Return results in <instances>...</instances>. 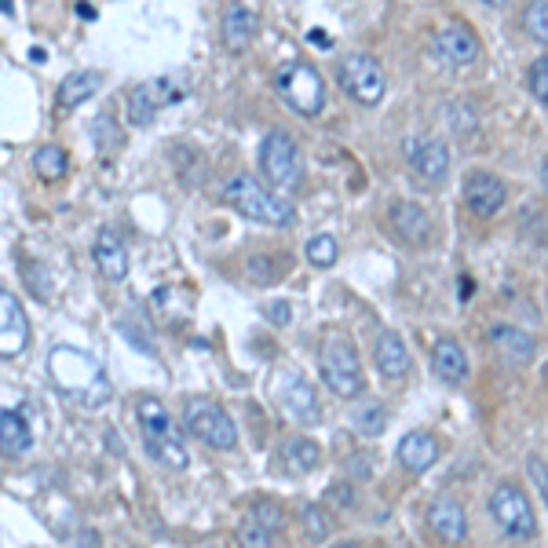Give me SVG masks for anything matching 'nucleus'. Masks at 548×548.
<instances>
[{
	"instance_id": "nucleus-15",
	"label": "nucleus",
	"mask_w": 548,
	"mask_h": 548,
	"mask_svg": "<svg viewBox=\"0 0 548 548\" xmlns=\"http://www.w3.org/2000/svg\"><path fill=\"white\" fill-rule=\"evenodd\" d=\"M435 44H439V52H443L446 63H454V66H472L475 59H479V52H483V44H479L475 30L461 19L446 22L443 30H439V37H435Z\"/></svg>"
},
{
	"instance_id": "nucleus-21",
	"label": "nucleus",
	"mask_w": 548,
	"mask_h": 548,
	"mask_svg": "<svg viewBox=\"0 0 548 548\" xmlns=\"http://www.w3.org/2000/svg\"><path fill=\"white\" fill-rule=\"evenodd\" d=\"M278 464H282L289 475H307L322 464V446L307 435H289L282 446H278Z\"/></svg>"
},
{
	"instance_id": "nucleus-12",
	"label": "nucleus",
	"mask_w": 548,
	"mask_h": 548,
	"mask_svg": "<svg viewBox=\"0 0 548 548\" xmlns=\"http://www.w3.org/2000/svg\"><path fill=\"white\" fill-rule=\"evenodd\" d=\"M505 201H508V190L494 172H472V176L464 180V205H468V212L479 216V220L497 216V212L505 209Z\"/></svg>"
},
{
	"instance_id": "nucleus-30",
	"label": "nucleus",
	"mask_w": 548,
	"mask_h": 548,
	"mask_svg": "<svg viewBox=\"0 0 548 548\" xmlns=\"http://www.w3.org/2000/svg\"><path fill=\"white\" fill-rule=\"evenodd\" d=\"M154 117H158V103H154L150 88L147 85L132 88L128 92V121H132V128H150Z\"/></svg>"
},
{
	"instance_id": "nucleus-33",
	"label": "nucleus",
	"mask_w": 548,
	"mask_h": 548,
	"mask_svg": "<svg viewBox=\"0 0 548 548\" xmlns=\"http://www.w3.org/2000/svg\"><path fill=\"white\" fill-rule=\"evenodd\" d=\"M304 253H307V260H311V264L326 271V267H333L340 260V242L333 238V234H315V238L307 242Z\"/></svg>"
},
{
	"instance_id": "nucleus-39",
	"label": "nucleus",
	"mask_w": 548,
	"mask_h": 548,
	"mask_svg": "<svg viewBox=\"0 0 548 548\" xmlns=\"http://www.w3.org/2000/svg\"><path fill=\"white\" fill-rule=\"evenodd\" d=\"M150 95H154V103L165 106V103H180L183 99V88L176 85V81H169V77H161V81H147Z\"/></svg>"
},
{
	"instance_id": "nucleus-37",
	"label": "nucleus",
	"mask_w": 548,
	"mask_h": 548,
	"mask_svg": "<svg viewBox=\"0 0 548 548\" xmlns=\"http://www.w3.org/2000/svg\"><path fill=\"white\" fill-rule=\"evenodd\" d=\"M527 85H530V92H534V99L548 106V55H541L538 63L530 66Z\"/></svg>"
},
{
	"instance_id": "nucleus-48",
	"label": "nucleus",
	"mask_w": 548,
	"mask_h": 548,
	"mask_svg": "<svg viewBox=\"0 0 548 548\" xmlns=\"http://www.w3.org/2000/svg\"><path fill=\"white\" fill-rule=\"evenodd\" d=\"M337 548H366V545H359V541H344V545H337Z\"/></svg>"
},
{
	"instance_id": "nucleus-43",
	"label": "nucleus",
	"mask_w": 548,
	"mask_h": 548,
	"mask_svg": "<svg viewBox=\"0 0 548 548\" xmlns=\"http://www.w3.org/2000/svg\"><path fill=\"white\" fill-rule=\"evenodd\" d=\"M311 44H318V48H329V33L326 30H311V37H307Z\"/></svg>"
},
{
	"instance_id": "nucleus-9",
	"label": "nucleus",
	"mask_w": 548,
	"mask_h": 548,
	"mask_svg": "<svg viewBox=\"0 0 548 548\" xmlns=\"http://www.w3.org/2000/svg\"><path fill=\"white\" fill-rule=\"evenodd\" d=\"M274 395H278L282 410L289 413L296 424H304V428H318V424H322V402H318L315 384L307 377H300L296 369L278 373V380H274Z\"/></svg>"
},
{
	"instance_id": "nucleus-34",
	"label": "nucleus",
	"mask_w": 548,
	"mask_h": 548,
	"mask_svg": "<svg viewBox=\"0 0 548 548\" xmlns=\"http://www.w3.org/2000/svg\"><path fill=\"white\" fill-rule=\"evenodd\" d=\"M234 538H238V548H274L271 545V530H267L264 523H256L253 516H249L242 527H238V534H234Z\"/></svg>"
},
{
	"instance_id": "nucleus-47",
	"label": "nucleus",
	"mask_w": 548,
	"mask_h": 548,
	"mask_svg": "<svg viewBox=\"0 0 548 548\" xmlns=\"http://www.w3.org/2000/svg\"><path fill=\"white\" fill-rule=\"evenodd\" d=\"M483 4H490V8H505L508 0H483Z\"/></svg>"
},
{
	"instance_id": "nucleus-44",
	"label": "nucleus",
	"mask_w": 548,
	"mask_h": 548,
	"mask_svg": "<svg viewBox=\"0 0 548 548\" xmlns=\"http://www.w3.org/2000/svg\"><path fill=\"white\" fill-rule=\"evenodd\" d=\"M77 15H81V19L92 22V19H95V8H92V4H77Z\"/></svg>"
},
{
	"instance_id": "nucleus-8",
	"label": "nucleus",
	"mask_w": 548,
	"mask_h": 548,
	"mask_svg": "<svg viewBox=\"0 0 548 548\" xmlns=\"http://www.w3.org/2000/svg\"><path fill=\"white\" fill-rule=\"evenodd\" d=\"M337 81L340 88L355 99L359 106H377L388 92V81H384V70L373 55L366 52H348L337 66Z\"/></svg>"
},
{
	"instance_id": "nucleus-29",
	"label": "nucleus",
	"mask_w": 548,
	"mask_h": 548,
	"mask_svg": "<svg viewBox=\"0 0 548 548\" xmlns=\"http://www.w3.org/2000/svg\"><path fill=\"white\" fill-rule=\"evenodd\" d=\"M300 527H304V538L311 545H326L333 538V519L326 516V508L322 505H300Z\"/></svg>"
},
{
	"instance_id": "nucleus-38",
	"label": "nucleus",
	"mask_w": 548,
	"mask_h": 548,
	"mask_svg": "<svg viewBox=\"0 0 548 548\" xmlns=\"http://www.w3.org/2000/svg\"><path fill=\"white\" fill-rule=\"evenodd\" d=\"M355 486H351V479H337V483L326 486V505L333 508H355Z\"/></svg>"
},
{
	"instance_id": "nucleus-10",
	"label": "nucleus",
	"mask_w": 548,
	"mask_h": 548,
	"mask_svg": "<svg viewBox=\"0 0 548 548\" xmlns=\"http://www.w3.org/2000/svg\"><path fill=\"white\" fill-rule=\"evenodd\" d=\"M406 161H410L413 176L421 183H428V187H439L450 176V147L439 136L406 139Z\"/></svg>"
},
{
	"instance_id": "nucleus-16",
	"label": "nucleus",
	"mask_w": 548,
	"mask_h": 548,
	"mask_svg": "<svg viewBox=\"0 0 548 548\" xmlns=\"http://www.w3.org/2000/svg\"><path fill=\"white\" fill-rule=\"evenodd\" d=\"M391 227L399 234L402 242L413 245V249H424V245L432 242V216L417 205V201H395L391 205Z\"/></svg>"
},
{
	"instance_id": "nucleus-2",
	"label": "nucleus",
	"mask_w": 548,
	"mask_h": 548,
	"mask_svg": "<svg viewBox=\"0 0 548 548\" xmlns=\"http://www.w3.org/2000/svg\"><path fill=\"white\" fill-rule=\"evenodd\" d=\"M223 201H227L234 212H242L245 220L264 223V227H293L296 220L293 201L285 198V194L267 190L264 183L256 180V176H249V172H238L234 180H227Z\"/></svg>"
},
{
	"instance_id": "nucleus-24",
	"label": "nucleus",
	"mask_w": 548,
	"mask_h": 548,
	"mask_svg": "<svg viewBox=\"0 0 548 548\" xmlns=\"http://www.w3.org/2000/svg\"><path fill=\"white\" fill-rule=\"evenodd\" d=\"M136 421H139L143 439H165V435H176V424H172L165 402L154 399V395H143V399L136 402Z\"/></svg>"
},
{
	"instance_id": "nucleus-11",
	"label": "nucleus",
	"mask_w": 548,
	"mask_h": 548,
	"mask_svg": "<svg viewBox=\"0 0 548 548\" xmlns=\"http://www.w3.org/2000/svg\"><path fill=\"white\" fill-rule=\"evenodd\" d=\"M486 344H490V351H494L508 369H527L538 359V340L530 337V333H523L519 326L497 322V326L486 329Z\"/></svg>"
},
{
	"instance_id": "nucleus-1",
	"label": "nucleus",
	"mask_w": 548,
	"mask_h": 548,
	"mask_svg": "<svg viewBox=\"0 0 548 548\" xmlns=\"http://www.w3.org/2000/svg\"><path fill=\"white\" fill-rule=\"evenodd\" d=\"M48 377L66 399L85 406V410H95L110 399V377L106 369L77 348H55L52 359H48Z\"/></svg>"
},
{
	"instance_id": "nucleus-14",
	"label": "nucleus",
	"mask_w": 548,
	"mask_h": 548,
	"mask_svg": "<svg viewBox=\"0 0 548 548\" xmlns=\"http://www.w3.org/2000/svg\"><path fill=\"white\" fill-rule=\"evenodd\" d=\"M428 527L443 545H461L468 538V512L457 497H435L428 505Z\"/></svg>"
},
{
	"instance_id": "nucleus-3",
	"label": "nucleus",
	"mask_w": 548,
	"mask_h": 548,
	"mask_svg": "<svg viewBox=\"0 0 548 548\" xmlns=\"http://www.w3.org/2000/svg\"><path fill=\"white\" fill-rule=\"evenodd\" d=\"M486 512L494 519V527L508 541H534L538 538V516L530 505V494L516 479H497L490 497H486Z\"/></svg>"
},
{
	"instance_id": "nucleus-27",
	"label": "nucleus",
	"mask_w": 548,
	"mask_h": 548,
	"mask_svg": "<svg viewBox=\"0 0 548 548\" xmlns=\"http://www.w3.org/2000/svg\"><path fill=\"white\" fill-rule=\"evenodd\" d=\"M143 446H147V454L154 457L158 464H165V468H172V472H183L190 464V454L183 450L180 435H165V439H143Z\"/></svg>"
},
{
	"instance_id": "nucleus-41",
	"label": "nucleus",
	"mask_w": 548,
	"mask_h": 548,
	"mask_svg": "<svg viewBox=\"0 0 548 548\" xmlns=\"http://www.w3.org/2000/svg\"><path fill=\"white\" fill-rule=\"evenodd\" d=\"M22 271H26V285L33 289V296H41V300H48V296H52V289H48V285H41V278H52V274H48V267L26 260V264H22Z\"/></svg>"
},
{
	"instance_id": "nucleus-42",
	"label": "nucleus",
	"mask_w": 548,
	"mask_h": 548,
	"mask_svg": "<svg viewBox=\"0 0 548 548\" xmlns=\"http://www.w3.org/2000/svg\"><path fill=\"white\" fill-rule=\"evenodd\" d=\"M264 315H267V322H274V326H289L293 307L285 304V300H271V304H264Z\"/></svg>"
},
{
	"instance_id": "nucleus-22",
	"label": "nucleus",
	"mask_w": 548,
	"mask_h": 548,
	"mask_svg": "<svg viewBox=\"0 0 548 548\" xmlns=\"http://www.w3.org/2000/svg\"><path fill=\"white\" fill-rule=\"evenodd\" d=\"M256 37V15L245 4H227L223 11V44L227 52H245Z\"/></svg>"
},
{
	"instance_id": "nucleus-45",
	"label": "nucleus",
	"mask_w": 548,
	"mask_h": 548,
	"mask_svg": "<svg viewBox=\"0 0 548 548\" xmlns=\"http://www.w3.org/2000/svg\"><path fill=\"white\" fill-rule=\"evenodd\" d=\"M541 187H545L548 194V161H541Z\"/></svg>"
},
{
	"instance_id": "nucleus-20",
	"label": "nucleus",
	"mask_w": 548,
	"mask_h": 548,
	"mask_svg": "<svg viewBox=\"0 0 548 548\" xmlns=\"http://www.w3.org/2000/svg\"><path fill=\"white\" fill-rule=\"evenodd\" d=\"M395 461L413 475L428 472V468L439 461V439L428 432H406L402 435V443L395 446Z\"/></svg>"
},
{
	"instance_id": "nucleus-23",
	"label": "nucleus",
	"mask_w": 548,
	"mask_h": 548,
	"mask_svg": "<svg viewBox=\"0 0 548 548\" xmlns=\"http://www.w3.org/2000/svg\"><path fill=\"white\" fill-rule=\"evenodd\" d=\"M99 88H103V74H99V70H77V74H66L59 92H55L59 110H77V106L88 103Z\"/></svg>"
},
{
	"instance_id": "nucleus-13",
	"label": "nucleus",
	"mask_w": 548,
	"mask_h": 548,
	"mask_svg": "<svg viewBox=\"0 0 548 548\" xmlns=\"http://www.w3.org/2000/svg\"><path fill=\"white\" fill-rule=\"evenodd\" d=\"M30 344V322L22 315L19 300L0 289V359H15Z\"/></svg>"
},
{
	"instance_id": "nucleus-46",
	"label": "nucleus",
	"mask_w": 548,
	"mask_h": 548,
	"mask_svg": "<svg viewBox=\"0 0 548 548\" xmlns=\"http://www.w3.org/2000/svg\"><path fill=\"white\" fill-rule=\"evenodd\" d=\"M0 11H4V15H11V11H15V4H11V0H0Z\"/></svg>"
},
{
	"instance_id": "nucleus-17",
	"label": "nucleus",
	"mask_w": 548,
	"mask_h": 548,
	"mask_svg": "<svg viewBox=\"0 0 548 548\" xmlns=\"http://www.w3.org/2000/svg\"><path fill=\"white\" fill-rule=\"evenodd\" d=\"M373 362H377V373L384 380H391V384H399V380L410 377V348H406V340L399 337V333H391V329H384L377 337V348H373Z\"/></svg>"
},
{
	"instance_id": "nucleus-4",
	"label": "nucleus",
	"mask_w": 548,
	"mask_h": 548,
	"mask_svg": "<svg viewBox=\"0 0 548 548\" xmlns=\"http://www.w3.org/2000/svg\"><path fill=\"white\" fill-rule=\"evenodd\" d=\"M318 373H322V384L333 395H340V399H359L362 391H366L359 351H355V344L348 337L326 340V348L318 355Z\"/></svg>"
},
{
	"instance_id": "nucleus-19",
	"label": "nucleus",
	"mask_w": 548,
	"mask_h": 548,
	"mask_svg": "<svg viewBox=\"0 0 548 548\" xmlns=\"http://www.w3.org/2000/svg\"><path fill=\"white\" fill-rule=\"evenodd\" d=\"M432 369H435V377L443 380V384H450V388L464 384L468 373H472V366H468V351L461 348V340H454V337L435 340L432 344Z\"/></svg>"
},
{
	"instance_id": "nucleus-6",
	"label": "nucleus",
	"mask_w": 548,
	"mask_h": 548,
	"mask_svg": "<svg viewBox=\"0 0 548 548\" xmlns=\"http://www.w3.org/2000/svg\"><path fill=\"white\" fill-rule=\"evenodd\" d=\"M278 95L300 117H318L326 106V81L311 63H289L278 70Z\"/></svg>"
},
{
	"instance_id": "nucleus-25",
	"label": "nucleus",
	"mask_w": 548,
	"mask_h": 548,
	"mask_svg": "<svg viewBox=\"0 0 548 548\" xmlns=\"http://www.w3.org/2000/svg\"><path fill=\"white\" fill-rule=\"evenodd\" d=\"M33 443V432L30 424H26V417H22L19 410H0V450L11 457L26 454Z\"/></svg>"
},
{
	"instance_id": "nucleus-5",
	"label": "nucleus",
	"mask_w": 548,
	"mask_h": 548,
	"mask_svg": "<svg viewBox=\"0 0 548 548\" xmlns=\"http://www.w3.org/2000/svg\"><path fill=\"white\" fill-rule=\"evenodd\" d=\"M183 428H187L198 443H205L209 450H234L238 446V424L220 402L212 399H187L183 402Z\"/></svg>"
},
{
	"instance_id": "nucleus-28",
	"label": "nucleus",
	"mask_w": 548,
	"mask_h": 548,
	"mask_svg": "<svg viewBox=\"0 0 548 548\" xmlns=\"http://www.w3.org/2000/svg\"><path fill=\"white\" fill-rule=\"evenodd\" d=\"M351 424H355V432L366 435V439H380L384 428H388V406H380V402L366 399L362 406H355Z\"/></svg>"
},
{
	"instance_id": "nucleus-36",
	"label": "nucleus",
	"mask_w": 548,
	"mask_h": 548,
	"mask_svg": "<svg viewBox=\"0 0 548 548\" xmlns=\"http://www.w3.org/2000/svg\"><path fill=\"white\" fill-rule=\"evenodd\" d=\"M527 479L530 486L538 490V497L548 505V461L541 454H530L527 457Z\"/></svg>"
},
{
	"instance_id": "nucleus-40",
	"label": "nucleus",
	"mask_w": 548,
	"mask_h": 548,
	"mask_svg": "<svg viewBox=\"0 0 548 548\" xmlns=\"http://www.w3.org/2000/svg\"><path fill=\"white\" fill-rule=\"evenodd\" d=\"M253 519H256V523H264L271 534L285 527V512L278 505H271V501H260V505H253Z\"/></svg>"
},
{
	"instance_id": "nucleus-31",
	"label": "nucleus",
	"mask_w": 548,
	"mask_h": 548,
	"mask_svg": "<svg viewBox=\"0 0 548 548\" xmlns=\"http://www.w3.org/2000/svg\"><path fill=\"white\" fill-rule=\"evenodd\" d=\"M66 150L63 147H41L37 154H33V169H37V176H41L44 183H55L66 176Z\"/></svg>"
},
{
	"instance_id": "nucleus-26",
	"label": "nucleus",
	"mask_w": 548,
	"mask_h": 548,
	"mask_svg": "<svg viewBox=\"0 0 548 548\" xmlns=\"http://www.w3.org/2000/svg\"><path fill=\"white\" fill-rule=\"evenodd\" d=\"M289 271V256H249L245 260V278L253 285H274V282H282V274Z\"/></svg>"
},
{
	"instance_id": "nucleus-35",
	"label": "nucleus",
	"mask_w": 548,
	"mask_h": 548,
	"mask_svg": "<svg viewBox=\"0 0 548 548\" xmlns=\"http://www.w3.org/2000/svg\"><path fill=\"white\" fill-rule=\"evenodd\" d=\"M92 136H95V147H99V154H110V150L121 147V136H117V125H114V117L103 114V117H95V125H92Z\"/></svg>"
},
{
	"instance_id": "nucleus-7",
	"label": "nucleus",
	"mask_w": 548,
	"mask_h": 548,
	"mask_svg": "<svg viewBox=\"0 0 548 548\" xmlns=\"http://www.w3.org/2000/svg\"><path fill=\"white\" fill-rule=\"evenodd\" d=\"M260 172L271 187L293 190L296 183L304 180V154L296 147V139L282 128H271L260 143Z\"/></svg>"
},
{
	"instance_id": "nucleus-18",
	"label": "nucleus",
	"mask_w": 548,
	"mask_h": 548,
	"mask_svg": "<svg viewBox=\"0 0 548 548\" xmlns=\"http://www.w3.org/2000/svg\"><path fill=\"white\" fill-rule=\"evenodd\" d=\"M92 256H95V267L103 274L106 282H125L128 278V249L121 242V234L103 227L95 234V245H92Z\"/></svg>"
},
{
	"instance_id": "nucleus-32",
	"label": "nucleus",
	"mask_w": 548,
	"mask_h": 548,
	"mask_svg": "<svg viewBox=\"0 0 548 548\" xmlns=\"http://www.w3.org/2000/svg\"><path fill=\"white\" fill-rule=\"evenodd\" d=\"M523 30L534 44L548 48V0H530L527 11H523Z\"/></svg>"
}]
</instances>
